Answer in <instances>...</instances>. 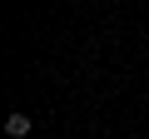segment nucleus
<instances>
[{
  "mask_svg": "<svg viewBox=\"0 0 149 139\" xmlns=\"http://www.w3.org/2000/svg\"><path fill=\"white\" fill-rule=\"evenodd\" d=\"M5 134H10V139H25V134H30V114H20V109L5 114Z\"/></svg>",
  "mask_w": 149,
  "mask_h": 139,
  "instance_id": "obj_1",
  "label": "nucleus"
}]
</instances>
